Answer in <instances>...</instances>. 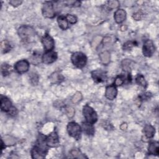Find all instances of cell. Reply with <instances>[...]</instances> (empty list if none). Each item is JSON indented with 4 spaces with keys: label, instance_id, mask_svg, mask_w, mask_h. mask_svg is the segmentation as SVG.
Segmentation results:
<instances>
[{
    "label": "cell",
    "instance_id": "d6986e66",
    "mask_svg": "<svg viewBox=\"0 0 159 159\" xmlns=\"http://www.w3.org/2000/svg\"><path fill=\"white\" fill-rule=\"evenodd\" d=\"M57 22L59 27L62 30H66L68 28V22L66 18V16H60L57 18Z\"/></svg>",
    "mask_w": 159,
    "mask_h": 159
},
{
    "label": "cell",
    "instance_id": "d4e9b609",
    "mask_svg": "<svg viewBox=\"0 0 159 159\" xmlns=\"http://www.w3.org/2000/svg\"><path fill=\"white\" fill-rule=\"evenodd\" d=\"M1 139L3 140V142L6 145H13L16 143V139L11 136L6 135L4 137H2Z\"/></svg>",
    "mask_w": 159,
    "mask_h": 159
},
{
    "label": "cell",
    "instance_id": "484cf974",
    "mask_svg": "<svg viewBox=\"0 0 159 159\" xmlns=\"http://www.w3.org/2000/svg\"><path fill=\"white\" fill-rule=\"evenodd\" d=\"M50 79L52 82L56 83L58 82H60V81L63 80V78L60 74H59L58 73H54L51 75Z\"/></svg>",
    "mask_w": 159,
    "mask_h": 159
},
{
    "label": "cell",
    "instance_id": "5bb4252c",
    "mask_svg": "<svg viewBox=\"0 0 159 159\" xmlns=\"http://www.w3.org/2000/svg\"><path fill=\"white\" fill-rule=\"evenodd\" d=\"M127 16V13L125 10L122 9H119L116 10L114 14V19L116 23L117 24H121L123 22Z\"/></svg>",
    "mask_w": 159,
    "mask_h": 159
},
{
    "label": "cell",
    "instance_id": "f1b7e54d",
    "mask_svg": "<svg viewBox=\"0 0 159 159\" xmlns=\"http://www.w3.org/2000/svg\"><path fill=\"white\" fill-rule=\"evenodd\" d=\"M71 154L75 158H84V155H83L81 152L78 149H73L70 152Z\"/></svg>",
    "mask_w": 159,
    "mask_h": 159
},
{
    "label": "cell",
    "instance_id": "1f68e13d",
    "mask_svg": "<svg viewBox=\"0 0 159 159\" xmlns=\"http://www.w3.org/2000/svg\"><path fill=\"white\" fill-rule=\"evenodd\" d=\"M30 80L32 84H33L34 85H36L38 83L39 81V76L37 74L35 73H33L31 74L30 75Z\"/></svg>",
    "mask_w": 159,
    "mask_h": 159
},
{
    "label": "cell",
    "instance_id": "ffe728a7",
    "mask_svg": "<svg viewBox=\"0 0 159 159\" xmlns=\"http://www.w3.org/2000/svg\"><path fill=\"white\" fill-rule=\"evenodd\" d=\"M99 57L101 62L104 65H107L110 61V53L107 51L101 52L99 54Z\"/></svg>",
    "mask_w": 159,
    "mask_h": 159
},
{
    "label": "cell",
    "instance_id": "6da1fadb",
    "mask_svg": "<svg viewBox=\"0 0 159 159\" xmlns=\"http://www.w3.org/2000/svg\"><path fill=\"white\" fill-rule=\"evenodd\" d=\"M46 137L43 135H39L37 144L32 148L31 150V155L32 158L41 159L44 158L48 152V146L45 141Z\"/></svg>",
    "mask_w": 159,
    "mask_h": 159
},
{
    "label": "cell",
    "instance_id": "d590c367",
    "mask_svg": "<svg viewBox=\"0 0 159 159\" xmlns=\"http://www.w3.org/2000/svg\"><path fill=\"white\" fill-rule=\"evenodd\" d=\"M75 114V110L73 107H68L66 108V115L68 117H72Z\"/></svg>",
    "mask_w": 159,
    "mask_h": 159
},
{
    "label": "cell",
    "instance_id": "8fae6325",
    "mask_svg": "<svg viewBox=\"0 0 159 159\" xmlns=\"http://www.w3.org/2000/svg\"><path fill=\"white\" fill-rule=\"evenodd\" d=\"M42 43L44 49L47 52L52 50L55 47V42L53 38L48 34L45 35V36L42 38Z\"/></svg>",
    "mask_w": 159,
    "mask_h": 159
},
{
    "label": "cell",
    "instance_id": "7402d4cb",
    "mask_svg": "<svg viewBox=\"0 0 159 159\" xmlns=\"http://www.w3.org/2000/svg\"><path fill=\"white\" fill-rule=\"evenodd\" d=\"M1 49L2 53H6L11 50V46L10 43L8 42V41L4 40H2L1 43Z\"/></svg>",
    "mask_w": 159,
    "mask_h": 159
},
{
    "label": "cell",
    "instance_id": "836d02e7",
    "mask_svg": "<svg viewBox=\"0 0 159 159\" xmlns=\"http://www.w3.org/2000/svg\"><path fill=\"white\" fill-rule=\"evenodd\" d=\"M135 43L134 42H132V41H128L127 42H125L124 44V46H123V48L124 49H125V50H129V49H130L132 47H134L135 45Z\"/></svg>",
    "mask_w": 159,
    "mask_h": 159
},
{
    "label": "cell",
    "instance_id": "cb8c5ba5",
    "mask_svg": "<svg viewBox=\"0 0 159 159\" xmlns=\"http://www.w3.org/2000/svg\"><path fill=\"white\" fill-rule=\"evenodd\" d=\"M41 61H42V60L40 54L35 53L30 57V61L31 63L34 65H38L41 62Z\"/></svg>",
    "mask_w": 159,
    "mask_h": 159
},
{
    "label": "cell",
    "instance_id": "8d00e7d4",
    "mask_svg": "<svg viewBox=\"0 0 159 159\" xmlns=\"http://www.w3.org/2000/svg\"><path fill=\"white\" fill-rule=\"evenodd\" d=\"M9 4L14 7H17L20 5L22 2V1L20 0H11L9 1Z\"/></svg>",
    "mask_w": 159,
    "mask_h": 159
},
{
    "label": "cell",
    "instance_id": "30bf717a",
    "mask_svg": "<svg viewBox=\"0 0 159 159\" xmlns=\"http://www.w3.org/2000/svg\"><path fill=\"white\" fill-rule=\"evenodd\" d=\"M45 141L48 147H57L59 145L58 134L55 132H52L46 137Z\"/></svg>",
    "mask_w": 159,
    "mask_h": 159
},
{
    "label": "cell",
    "instance_id": "e575fe53",
    "mask_svg": "<svg viewBox=\"0 0 159 159\" xmlns=\"http://www.w3.org/2000/svg\"><path fill=\"white\" fill-rule=\"evenodd\" d=\"M130 61L128 59H125L122 61V65L123 66V68L125 69V70H129V68L130 67Z\"/></svg>",
    "mask_w": 159,
    "mask_h": 159
},
{
    "label": "cell",
    "instance_id": "8992f818",
    "mask_svg": "<svg viewBox=\"0 0 159 159\" xmlns=\"http://www.w3.org/2000/svg\"><path fill=\"white\" fill-rule=\"evenodd\" d=\"M42 14L47 18H53L55 16L53 3L51 1H45L42 6Z\"/></svg>",
    "mask_w": 159,
    "mask_h": 159
},
{
    "label": "cell",
    "instance_id": "4dcf8cb0",
    "mask_svg": "<svg viewBox=\"0 0 159 159\" xmlns=\"http://www.w3.org/2000/svg\"><path fill=\"white\" fill-rule=\"evenodd\" d=\"M108 7L111 9H114L119 6V2L118 1H109L107 2Z\"/></svg>",
    "mask_w": 159,
    "mask_h": 159
},
{
    "label": "cell",
    "instance_id": "ac0fdd59",
    "mask_svg": "<svg viewBox=\"0 0 159 159\" xmlns=\"http://www.w3.org/2000/svg\"><path fill=\"white\" fill-rule=\"evenodd\" d=\"M82 129L83 132L88 135H93L94 133V128L93 127V124H91L86 122L82 124Z\"/></svg>",
    "mask_w": 159,
    "mask_h": 159
},
{
    "label": "cell",
    "instance_id": "f546056e",
    "mask_svg": "<svg viewBox=\"0 0 159 159\" xmlns=\"http://www.w3.org/2000/svg\"><path fill=\"white\" fill-rule=\"evenodd\" d=\"M66 18L68 22V23L71 24H75L77 22V17L72 14H67Z\"/></svg>",
    "mask_w": 159,
    "mask_h": 159
},
{
    "label": "cell",
    "instance_id": "d6a6232c",
    "mask_svg": "<svg viewBox=\"0 0 159 159\" xmlns=\"http://www.w3.org/2000/svg\"><path fill=\"white\" fill-rule=\"evenodd\" d=\"M65 4H66L68 6H71L73 7H78L81 4V2L78 1H66L65 2Z\"/></svg>",
    "mask_w": 159,
    "mask_h": 159
},
{
    "label": "cell",
    "instance_id": "52a82bcc",
    "mask_svg": "<svg viewBox=\"0 0 159 159\" xmlns=\"http://www.w3.org/2000/svg\"><path fill=\"white\" fill-rule=\"evenodd\" d=\"M155 51V47L151 40H147L143 43L142 52L144 56L147 57H150L154 53Z\"/></svg>",
    "mask_w": 159,
    "mask_h": 159
},
{
    "label": "cell",
    "instance_id": "277c9868",
    "mask_svg": "<svg viewBox=\"0 0 159 159\" xmlns=\"http://www.w3.org/2000/svg\"><path fill=\"white\" fill-rule=\"evenodd\" d=\"M71 60L75 66L79 68H82L86 65L87 57L83 53L76 52L72 54Z\"/></svg>",
    "mask_w": 159,
    "mask_h": 159
},
{
    "label": "cell",
    "instance_id": "83f0119b",
    "mask_svg": "<svg viewBox=\"0 0 159 159\" xmlns=\"http://www.w3.org/2000/svg\"><path fill=\"white\" fill-rule=\"evenodd\" d=\"M81 99H82V94L80 92L78 91L72 97L71 101L73 103L76 104V103H78L79 101H80L81 100Z\"/></svg>",
    "mask_w": 159,
    "mask_h": 159
},
{
    "label": "cell",
    "instance_id": "603a6c76",
    "mask_svg": "<svg viewBox=\"0 0 159 159\" xmlns=\"http://www.w3.org/2000/svg\"><path fill=\"white\" fill-rule=\"evenodd\" d=\"M135 81H136V83L139 85H140V86H142L143 88H145L147 86V81L145 80L144 76L142 75H141V74L137 75V76L135 78Z\"/></svg>",
    "mask_w": 159,
    "mask_h": 159
},
{
    "label": "cell",
    "instance_id": "4fadbf2b",
    "mask_svg": "<svg viewBox=\"0 0 159 159\" xmlns=\"http://www.w3.org/2000/svg\"><path fill=\"white\" fill-rule=\"evenodd\" d=\"M91 76L94 81L96 83H101L106 80V73L101 70H96L91 73Z\"/></svg>",
    "mask_w": 159,
    "mask_h": 159
},
{
    "label": "cell",
    "instance_id": "e0dca14e",
    "mask_svg": "<svg viewBox=\"0 0 159 159\" xmlns=\"http://www.w3.org/2000/svg\"><path fill=\"white\" fill-rule=\"evenodd\" d=\"M143 132L147 139H151L153 137L155 133V130L152 125L147 124L143 128Z\"/></svg>",
    "mask_w": 159,
    "mask_h": 159
},
{
    "label": "cell",
    "instance_id": "44dd1931",
    "mask_svg": "<svg viewBox=\"0 0 159 159\" xmlns=\"http://www.w3.org/2000/svg\"><path fill=\"white\" fill-rule=\"evenodd\" d=\"M12 72L11 66L7 63H4L1 65V73L2 76H6L9 75Z\"/></svg>",
    "mask_w": 159,
    "mask_h": 159
},
{
    "label": "cell",
    "instance_id": "7c38bea8",
    "mask_svg": "<svg viewBox=\"0 0 159 159\" xmlns=\"http://www.w3.org/2000/svg\"><path fill=\"white\" fill-rule=\"evenodd\" d=\"M1 109L2 111L7 112V114L10 112V111L13 108V106L12 104L11 101L6 96H1Z\"/></svg>",
    "mask_w": 159,
    "mask_h": 159
},
{
    "label": "cell",
    "instance_id": "74e56055",
    "mask_svg": "<svg viewBox=\"0 0 159 159\" xmlns=\"http://www.w3.org/2000/svg\"><path fill=\"white\" fill-rule=\"evenodd\" d=\"M141 17H142V14L140 12H139L134 14V16H133L134 19H135L137 20H140L141 19Z\"/></svg>",
    "mask_w": 159,
    "mask_h": 159
},
{
    "label": "cell",
    "instance_id": "3957f363",
    "mask_svg": "<svg viewBox=\"0 0 159 159\" xmlns=\"http://www.w3.org/2000/svg\"><path fill=\"white\" fill-rule=\"evenodd\" d=\"M83 114L86 122L91 124H94L98 120V115L96 111L88 104L83 108Z\"/></svg>",
    "mask_w": 159,
    "mask_h": 159
},
{
    "label": "cell",
    "instance_id": "2e32d148",
    "mask_svg": "<svg viewBox=\"0 0 159 159\" xmlns=\"http://www.w3.org/2000/svg\"><path fill=\"white\" fill-rule=\"evenodd\" d=\"M148 152L150 155H158L159 154V147L158 142H150L148 147Z\"/></svg>",
    "mask_w": 159,
    "mask_h": 159
},
{
    "label": "cell",
    "instance_id": "9a60e30c",
    "mask_svg": "<svg viewBox=\"0 0 159 159\" xmlns=\"http://www.w3.org/2000/svg\"><path fill=\"white\" fill-rule=\"evenodd\" d=\"M117 90L114 85H109L106 87L105 91V96L109 100H113L116 97Z\"/></svg>",
    "mask_w": 159,
    "mask_h": 159
},
{
    "label": "cell",
    "instance_id": "7a4b0ae2",
    "mask_svg": "<svg viewBox=\"0 0 159 159\" xmlns=\"http://www.w3.org/2000/svg\"><path fill=\"white\" fill-rule=\"evenodd\" d=\"M17 33L20 39L26 43L33 42L36 35L35 30L32 27L27 25H23L19 27Z\"/></svg>",
    "mask_w": 159,
    "mask_h": 159
},
{
    "label": "cell",
    "instance_id": "5b68a950",
    "mask_svg": "<svg viewBox=\"0 0 159 159\" xmlns=\"http://www.w3.org/2000/svg\"><path fill=\"white\" fill-rule=\"evenodd\" d=\"M67 131L70 136L73 137L76 140H78L81 137L82 129L78 124L75 122H70L68 124Z\"/></svg>",
    "mask_w": 159,
    "mask_h": 159
},
{
    "label": "cell",
    "instance_id": "9c48e42d",
    "mask_svg": "<svg viewBox=\"0 0 159 159\" xmlns=\"http://www.w3.org/2000/svg\"><path fill=\"white\" fill-rule=\"evenodd\" d=\"M58 55L57 52L51 50V51H48L46 52L42 57V62L45 64L48 65L53 63L54 61H56L57 59Z\"/></svg>",
    "mask_w": 159,
    "mask_h": 159
},
{
    "label": "cell",
    "instance_id": "ba28073f",
    "mask_svg": "<svg viewBox=\"0 0 159 159\" xmlns=\"http://www.w3.org/2000/svg\"><path fill=\"white\" fill-rule=\"evenodd\" d=\"M29 62L26 60H21L17 61L14 65V70L15 71L19 73L22 74L28 71L29 69Z\"/></svg>",
    "mask_w": 159,
    "mask_h": 159
},
{
    "label": "cell",
    "instance_id": "4316f807",
    "mask_svg": "<svg viewBox=\"0 0 159 159\" xmlns=\"http://www.w3.org/2000/svg\"><path fill=\"white\" fill-rule=\"evenodd\" d=\"M125 81V77L122 75H119L116 77V78L114 80V85L116 86H119L122 85Z\"/></svg>",
    "mask_w": 159,
    "mask_h": 159
}]
</instances>
